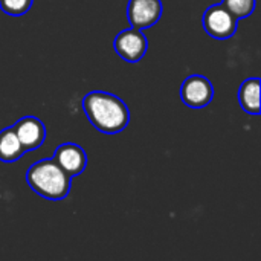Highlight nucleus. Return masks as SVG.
Instances as JSON below:
<instances>
[{"instance_id": "obj_1", "label": "nucleus", "mask_w": 261, "mask_h": 261, "mask_svg": "<svg viewBox=\"0 0 261 261\" xmlns=\"http://www.w3.org/2000/svg\"><path fill=\"white\" fill-rule=\"evenodd\" d=\"M83 110L90 124L106 135L121 133L130 122L127 104L109 92H89L83 98Z\"/></svg>"}, {"instance_id": "obj_2", "label": "nucleus", "mask_w": 261, "mask_h": 261, "mask_svg": "<svg viewBox=\"0 0 261 261\" xmlns=\"http://www.w3.org/2000/svg\"><path fill=\"white\" fill-rule=\"evenodd\" d=\"M26 182L34 193L52 202L66 199L72 187V177L58 167L54 158L41 159L31 165L26 173Z\"/></svg>"}, {"instance_id": "obj_3", "label": "nucleus", "mask_w": 261, "mask_h": 261, "mask_svg": "<svg viewBox=\"0 0 261 261\" xmlns=\"http://www.w3.org/2000/svg\"><path fill=\"white\" fill-rule=\"evenodd\" d=\"M202 23L206 34L217 40L231 38L239 26V20L222 3L210 6L203 14Z\"/></svg>"}, {"instance_id": "obj_4", "label": "nucleus", "mask_w": 261, "mask_h": 261, "mask_svg": "<svg viewBox=\"0 0 261 261\" xmlns=\"http://www.w3.org/2000/svg\"><path fill=\"white\" fill-rule=\"evenodd\" d=\"M180 98L191 109H203L214 98L213 83L203 75H191L180 86Z\"/></svg>"}, {"instance_id": "obj_5", "label": "nucleus", "mask_w": 261, "mask_h": 261, "mask_svg": "<svg viewBox=\"0 0 261 261\" xmlns=\"http://www.w3.org/2000/svg\"><path fill=\"white\" fill-rule=\"evenodd\" d=\"M113 47L122 60L128 63H138L147 54L148 41L141 29L130 28L121 31L116 35L113 41Z\"/></svg>"}, {"instance_id": "obj_6", "label": "nucleus", "mask_w": 261, "mask_h": 261, "mask_svg": "<svg viewBox=\"0 0 261 261\" xmlns=\"http://www.w3.org/2000/svg\"><path fill=\"white\" fill-rule=\"evenodd\" d=\"M162 15L161 0H130L127 5L128 23L135 29H147L159 21Z\"/></svg>"}, {"instance_id": "obj_7", "label": "nucleus", "mask_w": 261, "mask_h": 261, "mask_svg": "<svg viewBox=\"0 0 261 261\" xmlns=\"http://www.w3.org/2000/svg\"><path fill=\"white\" fill-rule=\"evenodd\" d=\"M12 130L23 145L24 151H32L41 147L46 139V127L41 119L35 116H24L18 119L12 125Z\"/></svg>"}, {"instance_id": "obj_8", "label": "nucleus", "mask_w": 261, "mask_h": 261, "mask_svg": "<svg viewBox=\"0 0 261 261\" xmlns=\"http://www.w3.org/2000/svg\"><path fill=\"white\" fill-rule=\"evenodd\" d=\"M54 161L66 174H69L70 177H75V176H80L86 170L87 154L83 150V147H80L78 144L66 142L57 147L54 153Z\"/></svg>"}, {"instance_id": "obj_9", "label": "nucleus", "mask_w": 261, "mask_h": 261, "mask_svg": "<svg viewBox=\"0 0 261 261\" xmlns=\"http://www.w3.org/2000/svg\"><path fill=\"white\" fill-rule=\"evenodd\" d=\"M239 101L242 109L249 115H260V80L249 78L246 80L239 90Z\"/></svg>"}, {"instance_id": "obj_10", "label": "nucleus", "mask_w": 261, "mask_h": 261, "mask_svg": "<svg viewBox=\"0 0 261 261\" xmlns=\"http://www.w3.org/2000/svg\"><path fill=\"white\" fill-rule=\"evenodd\" d=\"M24 148L15 136L12 127H8L0 132V161L2 162H15L24 154Z\"/></svg>"}, {"instance_id": "obj_11", "label": "nucleus", "mask_w": 261, "mask_h": 261, "mask_svg": "<svg viewBox=\"0 0 261 261\" xmlns=\"http://www.w3.org/2000/svg\"><path fill=\"white\" fill-rule=\"evenodd\" d=\"M222 5L237 20L249 17L255 9V0H222Z\"/></svg>"}, {"instance_id": "obj_12", "label": "nucleus", "mask_w": 261, "mask_h": 261, "mask_svg": "<svg viewBox=\"0 0 261 261\" xmlns=\"http://www.w3.org/2000/svg\"><path fill=\"white\" fill-rule=\"evenodd\" d=\"M34 0H0V9L12 17H18L26 14L31 6H32Z\"/></svg>"}]
</instances>
